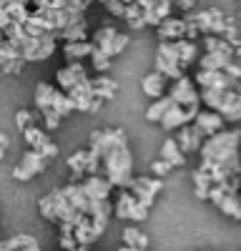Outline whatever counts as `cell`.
Returning <instances> with one entry per match:
<instances>
[{"mask_svg": "<svg viewBox=\"0 0 241 251\" xmlns=\"http://www.w3.org/2000/svg\"><path fill=\"white\" fill-rule=\"evenodd\" d=\"M176 141H178V146H181L184 153H193V151H201V146L206 143V136L191 123V126H186V128H181Z\"/></svg>", "mask_w": 241, "mask_h": 251, "instance_id": "5bb4252c", "label": "cell"}, {"mask_svg": "<svg viewBox=\"0 0 241 251\" xmlns=\"http://www.w3.org/2000/svg\"><path fill=\"white\" fill-rule=\"evenodd\" d=\"M103 8L116 18H126V3H120V0H103Z\"/></svg>", "mask_w": 241, "mask_h": 251, "instance_id": "ab89813d", "label": "cell"}, {"mask_svg": "<svg viewBox=\"0 0 241 251\" xmlns=\"http://www.w3.org/2000/svg\"><path fill=\"white\" fill-rule=\"evenodd\" d=\"M171 169H173V166H171L169 161H164V158H158V161L151 163V174H153L156 178H164L166 174H171Z\"/></svg>", "mask_w": 241, "mask_h": 251, "instance_id": "60d3db41", "label": "cell"}, {"mask_svg": "<svg viewBox=\"0 0 241 251\" xmlns=\"http://www.w3.org/2000/svg\"><path fill=\"white\" fill-rule=\"evenodd\" d=\"M80 186L86 188V194H88L93 201H108L111 191L116 188V186H113V183H111L106 176H86Z\"/></svg>", "mask_w": 241, "mask_h": 251, "instance_id": "4fadbf2b", "label": "cell"}, {"mask_svg": "<svg viewBox=\"0 0 241 251\" xmlns=\"http://www.w3.org/2000/svg\"><path fill=\"white\" fill-rule=\"evenodd\" d=\"M161 158L169 161L173 169H178V166L186 163V153L181 151V146H178L176 138H166V141H164V146H161Z\"/></svg>", "mask_w": 241, "mask_h": 251, "instance_id": "7402d4cb", "label": "cell"}, {"mask_svg": "<svg viewBox=\"0 0 241 251\" xmlns=\"http://www.w3.org/2000/svg\"><path fill=\"white\" fill-rule=\"evenodd\" d=\"M158 38H161V43H178V40H186V20L184 18L164 20L158 28Z\"/></svg>", "mask_w": 241, "mask_h": 251, "instance_id": "7c38bea8", "label": "cell"}, {"mask_svg": "<svg viewBox=\"0 0 241 251\" xmlns=\"http://www.w3.org/2000/svg\"><path fill=\"white\" fill-rule=\"evenodd\" d=\"M176 8H181V10H189V13H193V10H196V3H191V0H181V3H176Z\"/></svg>", "mask_w": 241, "mask_h": 251, "instance_id": "7dc6e473", "label": "cell"}, {"mask_svg": "<svg viewBox=\"0 0 241 251\" xmlns=\"http://www.w3.org/2000/svg\"><path fill=\"white\" fill-rule=\"evenodd\" d=\"M193 83L201 91H236V88H241L239 80H234L224 71H198L193 75Z\"/></svg>", "mask_w": 241, "mask_h": 251, "instance_id": "277c9868", "label": "cell"}, {"mask_svg": "<svg viewBox=\"0 0 241 251\" xmlns=\"http://www.w3.org/2000/svg\"><path fill=\"white\" fill-rule=\"evenodd\" d=\"M173 8H176V3H171V0H156L153 10L144 13V15H146V25H151V28H156V30H158L164 20L173 18V15H171V10H173Z\"/></svg>", "mask_w": 241, "mask_h": 251, "instance_id": "2e32d148", "label": "cell"}, {"mask_svg": "<svg viewBox=\"0 0 241 251\" xmlns=\"http://www.w3.org/2000/svg\"><path fill=\"white\" fill-rule=\"evenodd\" d=\"M141 88H144V93H146L148 98H153V100L169 96V93H166V75H164V73H158V71L146 73L144 80H141Z\"/></svg>", "mask_w": 241, "mask_h": 251, "instance_id": "9a60e30c", "label": "cell"}, {"mask_svg": "<svg viewBox=\"0 0 241 251\" xmlns=\"http://www.w3.org/2000/svg\"><path fill=\"white\" fill-rule=\"evenodd\" d=\"M63 194H66V199L71 201V206L75 208L78 214H83V216H91V208H93V199L86 194V188L80 186V183H66V188H63Z\"/></svg>", "mask_w": 241, "mask_h": 251, "instance_id": "8fae6325", "label": "cell"}, {"mask_svg": "<svg viewBox=\"0 0 241 251\" xmlns=\"http://www.w3.org/2000/svg\"><path fill=\"white\" fill-rule=\"evenodd\" d=\"M0 43H5V33L3 30H0Z\"/></svg>", "mask_w": 241, "mask_h": 251, "instance_id": "681fc988", "label": "cell"}, {"mask_svg": "<svg viewBox=\"0 0 241 251\" xmlns=\"http://www.w3.org/2000/svg\"><path fill=\"white\" fill-rule=\"evenodd\" d=\"M204 48L206 53H218V55H236V50L226 43L224 38H216V35H209L204 38Z\"/></svg>", "mask_w": 241, "mask_h": 251, "instance_id": "d6a6232c", "label": "cell"}, {"mask_svg": "<svg viewBox=\"0 0 241 251\" xmlns=\"http://www.w3.org/2000/svg\"><path fill=\"white\" fill-rule=\"evenodd\" d=\"M86 33H88V20H86V23H78V25L66 28L58 38L63 40V43H86V40H88V38H86Z\"/></svg>", "mask_w": 241, "mask_h": 251, "instance_id": "f546056e", "label": "cell"}, {"mask_svg": "<svg viewBox=\"0 0 241 251\" xmlns=\"http://www.w3.org/2000/svg\"><path fill=\"white\" fill-rule=\"evenodd\" d=\"M13 23V18H10V13L3 8V5H0V30H5L8 25Z\"/></svg>", "mask_w": 241, "mask_h": 251, "instance_id": "f6af8a7d", "label": "cell"}, {"mask_svg": "<svg viewBox=\"0 0 241 251\" xmlns=\"http://www.w3.org/2000/svg\"><path fill=\"white\" fill-rule=\"evenodd\" d=\"M0 5L10 13L13 23H20V25L28 23V18H30V5L28 3H23V0H0Z\"/></svg>", "mask_w": 241, "mask_h": 251, "instance_id": "cb8c5ba5", "label": "cell"}, {"mask_svg": "<svg viewBox=\"0 0 241 251\" xmlns=\"http://www.w3.org/2000/svg\"><path fill=\"white\" fill-rule=\"evenodd\" d=\"M15 126H18L20 131H28V128H33V126H35V116L30 111H25V108H20L15 113Z\"/></svg>", "mask_w": 241, "mask_h": 251, "instance_id": "f35d334b", "label": "cell"}, {"mask_svg": "<svg viewBox=\"0 0 241 251\" xmlns=\"http://www.w3.org/2000/svg\"><path fill=\"white\" fill-rule=\"evenodd\" d=\"M68 169L73 174V183H83V176L88 174V149H80L68 156Z\"/></svg>", "mask_w": 241, "mask_h": 251, "instance_id": "d6986e66", "label": "cell"}, {"mask_svg": "<svg viewBox=\"0 0 241 251\" xmlns=\"http://www.w3.org/2000/svg\"><path fill=\"white\" fill-rule=\"evenodd\" d=\"M91 88H93V96L98 100H111V98H116L118 83L108 75H96V78H91Z\"/></svg>", "mask_w": 241, "mask_h": 251, "instance_id": "e0dca14e", "label": "cell"}, {"mask_svg": "<svg viewBox=\"0 0 241 251\" xmlns=\"http://www.w3.org/2000/svg\"><path fill=\"white\" fill-rule=\"evenodd\" d=\"M221 214H226V216H231V219H236V221H241V196H234V194H229V191H224V188H218V186H214L211 188V199H209Z\"/></svg>", "mask_w": 241, "mask_h": 251, "instance_id": "9c48e42d", "label": "cell"}, {"mask_svg": "<svg viewBox=\"0 0 241 251\" xmlns=\"http://www.w3.org/2000/svg\"><path fill=\"white\" fill-rule=\"evenodd\" d=\"M118 38V30L113 28V25H100L96 33H93V40L91 43L98 48V50H103V53H108V48L113 46V40Z\"/></svg>", "mask_w": 241, "mask_h": 251, "instance_id": "d4e9b609", "label": "cell"}, {"mask_svg": "<svg viewBox=\"0 0 241 251\" xmlns=\"http://www.w3.org/2000/svg\"><path fill=\"white\" fill-rule=\"evenodd\" d=\"M184 20H189V23H193L201 33H204L206 38L209 35H216V38H224V33L229 30L231 23H236V20L231 15H226L221 8L216 5H209V8H201V10H193V13H186Z\"/></svg>", "mask_w": 241, "mask_h": 251, "instance_id": "7a4b0ae2", "label": "cell"}, {"mask_svg": "<svg viewBox=\"0 0 241 251\" xmlns=\"http://www.w3.org/2000/svg\"><path fill=\"white\" fill-rule=\"evenodd\" d=\"M55 83H58V91H63V93H71L78 86V80H75V75H73V71L68 66L55 71Z\"/></svg>", "mask_w": 241, "mask_h": 251, "instance_id": "836d02e7", "label": "cell"}, {"mask_svg": "<svg viewBox=\"0 0 241 251\" xmlns=\"http://www.w3.org/2000/svg\"><path fill=\"white\" fill-rule=\"evenodd\" d=\"M224 73H226V75H231L234 80H241V66H236V63H231V66H229Z\"/></svg>", "mask_w": 241, "mask_h": 251, "instance_id": "bcb514c9", "label": "cell"}, {"mask_svg": "<svg viewBox=\"0 0 241 251\" xmlns=\"http://www.w3.org/2000/svg\"><path fill=\"white\" fill-rule=\"evenodd\" d=\"M169 96L176 106H184V108H193V106H201V91H196V83L193 78H181L176 80L173 86L169 88Z\"/></svg>", "mask_w": 241, "mask_h": 251, "instance_id": "5b68a950", "label": "cell"}, {"mask_svg": "<svg viewBox=\"0 0 241 251\" xmlns=\"http://www.w3.org/2000/svg\"><path fill=\"white\" fill-rule=\"evenodd\" d=\"M176 50H178V60H181V68H184V71L196 60V53H198L196 43H191V40H178Z\"/></svg>", "mask_w": 241, "mask_h": 251, "instance_id": "4dcf8cb0", "label": "cell"}, {"mask_svg": "<svg viewBox=\"0 0 241 251\" xmlns=\"http://www.w3.org/2000/svg\"><path fill=\"white\" fill-rule=\"evenodd\" d=\"M136 251H148V249H136Z\"/></svg>", "mask_w": 241, "mask_h": 251, "instance_id": "816d5d0a", "label": "cell"}, {"mask_svg": "<svg viewBox=\"0 0 241 251\" xmlns=\"http://www.w3.org/2000/svg\"><path fill=\"white\" fill-rule=\"evenodd\" d=\"M98 236H100V234L93 228V221H91V219H86L83 224L75 226V241H78V246L88 249L93 241H98Z\"/></svg>", "mask_w": 241, "mask_h": 251, "instance_id": "4316f807", "label": "cell"}, {"mask_svg": "<svg viewBox=\"0 0 241 251\" xmlns=\"http://www.w3.org/2000/svg\"><path fill=\"white\" fill-rule=\"evenodd\" d=\"M46 166H48V158L46 156H40L38 151H25L23 158H20V163L13 169V178L15 181H30L35 178L38 174H43L46 171Z\"/></svg>", "mask_w": 241, "mask_h": 251, "instance_id": "8992f818", "label": "cell"}, {"mask_svg": "<svg viewBox=\"0 0 241 251\" xmlns=\"http://www.w3.org/2000/svg\"><path fill=\"white\" fill-rule=\"evenodd\" d=\"M113 214H116L118 219H123V221H146L148 208H146L144 203H138L131 191H123V194L118 196L116 206H113Z\"/></svg>", "mask_w": 241, "mask_h": 251, "instance_id": "52a82bcc", "label": "cell"}, {"mask_svg": "<svg viewBox=\"0 0 241 251\" xmlns=\"http://www.w3.org/2000/svg\"><path fill=\"white\" fill-rule=\"evenodd\" d=\"M91 63H93V68L98 71V75H106V71L111 68V58L103 53V50H93V55H91Z\"/></svg>", "mask_w": 241, "mask_h": 251, "instance_id": "74e56055", "label": "cell"}, {"mask_svg": "<svg viewBox=\"0 0 241 251\" xmlns=\"http://www.w3.org/2000/svg\"><path fill=\"white\" fill-rule=\"evenodd\" d=\"M239 151H241V146H239Z\"/></svg>", "mask_w": 241, "mask_h": 251, "instance_id": "db71d44e", "label": "cell"}, {"mask_svg": "<svg viewBox=\"0 0 241 251\" xmlns=\"http://www.w3.org/2000/svg\"><path fill=\"white\" fill-rule=\"evenodd\" d=\"M55 93H58V88H55V86H50V83H43V80H40L38 86H35V108H38L40 113L53 111Z\"/></svg>", "mask_w": 241, "mask_h": 251, "instance_id": "ac0fdd59", "label": "cell"}, {"mask_svg": "<svg viewBox=\"0 0 241 251\" xmlns=\"http://www.w3.org/2000/svg\"><path fill=\"white\" fill-rule=\"evenodd\" d=\"M126 23L131 28H146V15H144V10H141L138 0L136 3H126Z\"/></svg>", "mask_w": 241, "mask_h": 251, "instance_id": "d590c367", "label": "cell"}, {"mask_svg": "<svg viewBox=\"0 0 241 251\" xmlns=\"http://www.w3.org/2000/svg\"><path fill=\"white\" fill-rule=\"evenodd\" d=\"M23 138H25V143H28L30 151H40V149H43V146L50 141V136L40 128V126H33V128L23 131Z\"/></svg>", "mask_w": 241, "mask_h": 251, "instance_id": "83f0119b", "label": "cell"}, {"mask_svg": "<svg viewBox=\"0 0 241 251\" xmlns=\"http://www.w3.org/2000/svg\"><path fill=\"white\" fill-rule=\"evenodd\" d=\"M193 126H196V128H198L201 133H204L206 138H211V136H216V133H221V131H224L226 121H224V116H221V113H216V111L201 108V113L196 116Z\"/></svg>", "mask_w": 241, "mask_h": 251, "instance_id": "30bf717a", "label": "cell"}, {"mask_svg": "<svg viewBox=\"0 0 241 251\" xmlns=\"http://www.w3.org/2000/svg\"><path fill=\"white\" fill-rule=\"evenodd\" d=\"M161 188H164V183H161V178H156V176H136L128 191L136 196L138 203H144L146 208H151L153 201H156V194L161 191Z\"/></svg>", "mask_w": 241, "mask_h": 251, "instance_id": "ba28073f", "label": "cell"}, {"mask_svg": "<svg viewBox=\"0 0 241 251\" xmlns=\"http://www.w3.org/2000/svg\"><path fill=\"white\" fill-rule=\"evenodd\" d=\"M123 246L131 249H148V236L144 231H138L136 226H126L123 228Z\"/></svg>", "mask_w": 241, "mask_h": 251, "instance_id": "f1b7e54d", "label": "cell"}, {"mask_svg": "<svg viewBox=\"0 0 241 251\" xmlns=\"http://www.w3.org/2000/svg\"><path fill=\"white\" fill-rule=\"evenodd\" d=\"M193 188H196V196H198L201 201H209L214 183H211V178H209L206 174H201V171L196 169V171H193Z\"/></svg>", "mask_w": 241, "mask_h": 251, "instance_id": "1f68e13d", "label": "cell"}, {"mask_svg": "<svg viewBox=\"0 0 241 251\" xmlns=\"http://www.w3.org/2000/svg\"><path fill=\"white\" fill-rule=\"evenodd\" d=\"M78 251H86V249H83V246H80V249H78Z\"/></svg>", "mask_w": 241, "mask_h": 251, "instance_id": "f5cc1de1", "label": "cell"}, {"mask_svg": "<svg viewBox=\"0 0 241 251\" xmlns=\"http://www.w3.org/2000/svg\"><path fill=\"white\" fill-rule=\"evenodd\" d=\"M8 143H10V141H8V136H5V133H0V158L5 156V151H8Z\"/></svg>", "mask_w": 241, "mask_h": 251, "instance_id": "c3c4849f", "label": "cell"}, {"mask_svg": "<svg viewBox=\"0 0 241 251\" xmlns=\"http://www.w3.org/2000/svg\"><path fill=\"white\" fill-rule=\"evenodd\" d=\"M171 108H173V100H171V96H166V98H158V100H153L151 106L146 108V118H148V121H153V123H161V121H164V116H166Z\"/></svg>", "mask_w": 241, "mask_h": 251, "instance_id": "484cf974", "label": "cell"}, {"mask_svg": "<svg viewBox=\"0 0 241 251\" xmlns=\"http://www.w3.org/2000/svg\"><path fill=\"white\" fill-rule=\"evenodd\" d=\"M126 46H128V35H126V33H118V38L113 40V46L108 48V53H106V55H108V58H113V55H118L120 50H123Z\"/></svg>", "mask_w": 241, "mask_h": 251, "instance_id": "b9f144b4", "label": "cell"}, {"mask_svg": "<svg viewBox=\"0 0 241 251\" xmlns=\"http://www.w3.org/2000/svg\"><path fill=\"white\" fill-rule=\"evenodd\" d=\"M156 71L164 73L166 78H171L173 83L186 78V71L181 68V60H178V50L176 43H161L158 53H156Z\"/></svg>", "mask_w": 241, "mask_h": 251, "instance_id": "3957f363", "label": "cell"}, {"mask_svg": "<svg viewBox=\"0 0 241 251\" xmlns=\"http://www.w3.org/2000/svg\"><path fill=\"white\" fill-rule=\"evenodd\" d=\"M60 249H63V251H78L80 246H78V241H75V234H71V236H60Z\"/></svg>", "mask_w": 241, "mask_h": 251, "instance_id": "ee69618b", "label": "cell"}, {"mask_svg": "<svg viewBox=\"0 0 241 251\" xmlns=\"http://www.w3.org/2000/svg\"><path fill=\"white\" fill-rule=\"evenodd\" d=\"M100 161H103V169H106V178L116 188L128 191L136 176H133V158H131V151H128V141H126V133L120 128L113 131V141L108 146V151L100 156Z\"/></svg>", "mask_w": 241, "mask_h": 251, "instance_id": "6da1fadb", "label": "cell"}, {"mask_svg": "<svg viewBox=\"0 0 241 251\" xmlns=\"http://www.w3.org/2000/svg\"><path fill=\"white\" fill-rule=\"evenodd\" d=\"M234 63V55H218V53H204L198 58L201 71H226Z\"/></svg>", "mask_w": 241, "mask_h": 251, "instance_id": "603a6c76", "label": "cell"}, {"mask_svg": "<svg viewBox=\"0 0 241 251\" xmlns=\"http://www.w3.org/2000/svg\"><path fill=\"white\" fill-rule=\"evenodd\" d=\"M236 55H239V58H241V48H236Z\"/></svg>", "mask_w": 241, "mask_h": 251, "instance_id": "f907efd6", "label": "cell"}, {"mask_svg": "<svg viewBox=\"0 0 241 251\" xmlns=\"http://www.w3.org/2000/svg\"><path fill=\"white\" fill-rule=\"evenodd\" d=\"M93 50H96V46L91 40H86V43H63V55L68 60V66L71 63H80L83 58H91Z\"/></svg>", "mask_w": 241, "mask_h": 251, "instance_id": "44dd1931", "label": "cell"}, {"mask_svg": "<svg viewBox=\"0 0 241 251\" xmlns=\"http://www.w3.org/2000/svg\"><path fill=\"white\" fill-rule=\"evenodd\" d=\"M43 116V121H46V128L48 131H55L58 126H60V116L55 113V111H46V113H40Z\"/></svg>", "mask_w": 241, "mask_h": 251, "instance_id": "7bdbcfd3", "label": "cell"}, {"mask_svg": "<svg viewBox=\"0 0 241 251\" xmlns=\"http://www.w3.org/2000/svg\"><path fill=\"white\" fill-rule=\"evenodd\" d=\"M239 18H241V13H239Z\"/></svg>", "mask_w": 241, "mask_h": 251, "instance_id": "11a10c76", "label": "cell"}, {"mask_svg": "<svg viewBox=\"0 0 241 251\" xmlns=\"http://www.w3.org/2000/svg\"><path fill=\"white\" fill-rule=\"evenodd\" d=\"M38 211H40V216H43V219L55 221V196H53V191H50V194H46L43 199H40Z\"/></svg>", "mask_w": 241, "mask_h": 251, "instance_id": "8d00e7d4", "label": "cell"}, {"mask_svg": "<svg viewBox=\"0 0 241 251\" xmlns=\"http://www.w3.org/2000/svg\"><path fill=\"white\" fill-rule=\"evenodd\" d=\"M0 251H40V246L33 236L18 234V236H10L5 241H0Z\"/></svg>", "mask_w": 241, "mask_h": 251, "instance_id": "ffe728a7", "label": "cell"}, {"mask_svg": "<svg viewBox=\"0 0 241 251\" xmlns=\"http://www.w3.org/2000/svg\"><path fill=\"white\" fill-rule=\"evenodd\" d=\"M53 111H55L60 118H66L68 113H73V111H78V108H75V103H73V98H71L68 93L58 91V93H55V100H53Z\"/></svg>", "mask_w": 241, "mask_h": 251, "instance_id": "e575fe53", "label": "cell"}]
</instances>
